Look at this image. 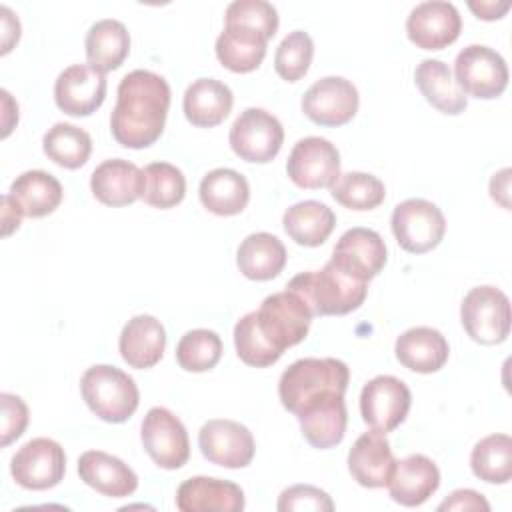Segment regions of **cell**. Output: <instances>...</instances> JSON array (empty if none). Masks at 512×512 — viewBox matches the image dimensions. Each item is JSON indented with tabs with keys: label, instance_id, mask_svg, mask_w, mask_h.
Here are the masks:
<instances>
[{
	"label": "cell",
	"instance_id": "6da1fadb",
	"mask_svg": "<svg viewBox=\"0 0 512 512\" xmlns=\"http://www.w3.org/2000/svg\"><path fill=\"white\" fill-rule=\"evenodd\" d=\"M168 108V82L156 72L132 70L118 84L110 132L124 148H148L162 136Z\"/></svg>",
	"mask_w": 512,
	"mask_h": 512
},
{
	"label": "cell",
	"instance_id": "7a4b0ae2",
	"mask_svg": "<svg viewBox=\"0 0 512 512\" xmlns=\"http://www.w3.org/2000/svg\"><path fill=\"white\" fill-rule=\"evenodd\" d=\"M350 382L348 366L338 358H300L292 362L280 376L278 396L282 406L298 416L310 404L344 396Z\"/></svg>",
	"mask_w": 512,
	"mask_h": 512
},
{
	"label": "cell",
	"instance_id": "3957f363",
	"mask_svg": "<svg viewBox=\"0 0 512 512\" xmlns=\"http://www.w3.org/2000/svg\"><path fill=\"white\" fill-rule=\"evenodd\" d=\"M286 288L300 294L314 316L350 314L362 306L368 294V282L348 276L332 260L320 270L296 274Z\"/></svg>",
	"mask_w": 512,
	"mask_h": 512
},
{
	"label": "cell",
	"instance_id": "277c9868",
	"mask_svg": "<svg viewBox=\"0 0 512 512\" xmlns=\"http://www.w3.org/2000/svg\"><path fill=\"white\" fill-rule=\"evenodd\" d=\"M86 406L104 422H126L138 408L140 392L132 376L110 364L90 366L80 378Z\"/></svg>",
	"mask_w": 512,
	"mask_h": 512
},
{
	"label": "cell",
	"instance_id": "5b68a950",
	"mask_svg": "<svg viewBox=\"0 0 512 512\" xmlns=\"http://www.w3.org/2000/svg\"><path fill=\"white\" fill-rule=\"evenodd\" d=\"M312 310L304 298L292 290L270 294L262 300L260 308L254 310L256 326L266 342L284 354L286 348L300 344L312 322Z\"/></svg>",
	"mask_w": 512,
	"mask_h": 512
},
{
	"label": "cell",
	"instance_id": "8992f818",
	"mask_svg": "<svg viewBox=\"0 0 512 512\" xmlns=\"http://www.w3.org/2000/svg\"><path fill=\"white\" fill-rule=\"evenodd\" d=\"M460 320L474 342L500 344L510 334V300L496 286H476L462 300Z\"/></svg>",
	"mask_w": 512,
	"mask_h": 512
},
{
	"label": "cell",
	"instance_id": "52a82bcc",
	"mask_svg": "<svg viewBox=\"0 0 512 512\" xmlns=\"http://www.w3.org/2000/svg\"><path fill=\"white\" fill-rule=\"evenodd\" d=\"M390 226L402 250L424 254L442 242L446 218L436 204L424 198H408L394 206Z\"/></svg>",
	"mask_w": 512,
	"mask_h": 512
},
{
	"label": "cell",
	"instance_id": "ba28073f",
	"mask_svg": "<svg viewBox=\"0 0 512 512\" xmlns=\"http://www.w3.org/2000/svg\"><path fill=\"white\" fill-rule=\"evenodd\" d=\"M454 80L464 94L492 100L508 86V66L496 50L482 44H470L460 50L454 60Z\"/></svg>",
	"mask_w": 512,
	"mask_h": 512
},
{
	"label": "cell",
	"instance_id": "9c48e42d",
	"mask_svg": "<svg viewBox=\"0 0 512 512\" xmlns=\"http://www.w3.org/2000/svg\"><path fill=\"white\" fill-rule=\"evenodd\" d=\"M228 140L238 158L254 164H266L280 152L284 128L274 114L262 108H246L234 120Z\"/></svg>",
	"mask_w": 512,
	"mask_h": 512
},
{
	"label": "cell",
	"instance_id": "30bf717a",
	"mask_svg": "<svg viewBox=\"0 0 512 512\" xmlns=\"http://www.w3.org/2000/svg\"><path fill=\"white\" fill-rule=\"evenodd\" d=\"M140 438L146 454L158 468L176 470L190 458V440L180 418L164 406H154L146 412Z\"/></svg>",
	"mask_w": 512,
	"mask_h": 512
},
{
	"label": "cell",
	"instance_id": "8fae6325",
	"mask_svg": "<svg viewBox=\"0 0 512 512\" xmlns=\"http://www.w3.org/2000/svg\"><path fill=\"white\" fill-rule=\"evenodd\" d=\"M66 472L64 448L52 438H32L10 460V474L26 490H48L60 484Z\"/></svg>",
	"mask_w": 512,
	"mask_h": 512
},
{
	"label": "cell",
	"instance_id": "7c38bea8",
	"mask_svg": "<svg viewBox=\"0 0 512 512\" xmlns=\"http://www.w3.org/2000/svg\"><path fill=\"white\" fill-rule=\"evenodd\" d=\"M286 172L298 188H332L340 176V152L326 138H300L288 156Z\"/></svg>",
	"mask_w": 512,
	"mask_h": 512
},
{
	"label": "cell",
	"instance_id": "4fadbf2b",
	"mask_svg": "<svg viewBox=\"0 0 512 512\" xmlns=\"http://www.w3.org/2000/svg\"><path fill=\"white\" fill-rule=\"evenodd\" d=\"M410 388L396 376L380 374L368 380L360 392L362 420L378 432H392L398 428L410 410Z\"/></svg>",
	"mask_w": 512,
	"mask_h": 512
},
{
	"label": "cell",
	"instance_id": "5bb4252c",
	"mask_svg": "<svg viewBox=\"0 0 512 512\" xmlns=\"http://www.w3.org/2000/svg\"><path fill=\"white\" fill-rule=\"evenodd\" d=\"M198 446L202 456L224 468H246L254 458V436L252 432L228 418H212L202 424L198 432Z\"/></svg>",
	"mask_w": 512,
	"mask_h": 512
},
{
	"label": "cell",
	"instance_id": "9a60e30c",
	"mask_svg": "<svg viewBox=\"0 0 512 512\" xmlns=\"http://www.w3.org/2000/svg\"><path fill=\"white\" fill-rule=\"evenodd\" d=\"M360 96L356 86L342 76L316 80L302 96V112L318 126L348 124L358 112Z\"/></svg>",
	"mask_w": 512,
	"mask_h": 512
},
{
	"label": "cell",
	"instance_id": "2e32d148",
	"mask_svg": "<svg viewBox=\"0 0 512 512\" xmlns=\"http://www.w3.org/2000/svg\"><path fill=\"white\" fill-rule=\"evenodd\" d=\"M330 260L348 276L360 282H370L384 268L388 252L382 236L376 230L358 226L340 236Z\"/></svg>",
	"mask_w": 512,
	"mask_h": 512
},
{
	"label": "cell",
	"instance_id": "e0dca14e",
	"mask_svg": "<svg viewBox=\"0 0 512 512\" xmlns=\"http://www.w3.org/2000/svg\"><path fill=\"white\" fill-rule=\"evenodd\" d=\"M462 18L454 4L430 0L414 6L406 18V34L416 48L442 50L456 42Z\"/></svg>",
	"mask_w": 512,
	"mask_h": 512
},
{
	"label": "cell",
	"instance_id": "ac0fdd59",
	"mask_svg": "<svg viewBox=\"0 0 512 512\" xmlns=\"http://www.w3.org/2000/svg\"><path fill=\"white\" fill-rule=\"evenodd\" d=\"M106 86V76L90 64H72L58 74L54 100L68 116H90L102 106Z\"/></svg>",
	"mask_w": 512,
	"mask_h": 512
},
{
	"label": "cell",
	"instance_id": "d6986e66",
	"mask_svg": "<svg viewBox=\"0 0 512 512\" xmlns=\"http://www.w3.org/2000/svg\"><path fill=\"white\" fill-rule=\"evenodd\" d=\"M438 486L440 470L424 454H410L394 462L386 482L390 498L408 508L424 504L438 490Z\"/></svg>",
	"mask_w": 512,
	"mask_h": 512
},
{
	"label": "cell",
	"instance_id": "ffe728a7",
	"mask_svg": "<svg viewBox=\"0 0 512 512\" xmlns=\"http://www.w3.org/2000/svg\"><path fill=\"white\" fill-rule=\"evenodd\" d=\"M90 190L94 198L106 206H128L142 198L144 170L122 158L104 160L90 176Z\"/></svg>",
	"mask_w": 512,
	"mask_h": 512
},
{
	"label": "cell",
	"instance_id": "44dd1931",
	"mask_svg": "<svg viewBox=\"0 0 512 512\" xmlns=\"http://www.w3.org/2000/svg\"><path fill=\"white\" fill-rule=\"evenodd\" d=\"M176 506L182 512H240L244 508V492L228 480L194 476L178 486Z\"/></svg>",
	"mask_w": 512,
	"mask_h": 512
},
{
	"label": "cell",
	"instance_id": "7402d4cb",
	"mask_svg": "<svg viewBox=\"0 0 512 512\" xmlns=\"http://www.w3.org/2000/svg\"><path fill=\"white\" fill-rule=\"evenodd\" d=\"M78 476L84 484L110 498H126L138 488L136 472L118 456L86 450L78 458Z\"/></svg>",
	"mask_w": 512,
	"mask_h": 512
},
{
	"label": "cell",
	"instance_id": "603a6c76",
	"mask_svg": "<svg viewBox=\"0 0 512 512\" xmlns=\"http://www.w3.org/2000/svg\"><path fill=\"white\" fill-rule=\"evenodd\" d=\"M120 356L130 368L146 370L160 362L166 350V330L162 322L150 314L130 318L118 340Z\"/></svg>",
	"mask_w": 512,
	"mask_h": 512
},
{
	"label": "cell",
	"instance_id": "cb8c5ba5",
	"mask_svg": "<svg viewBox=\"0 0 512 512\" xmlns=\"http://www.w3.org/2000/svg\"><path fill=\"white\" fill-rule=\"evenodd\" d=\"M394 454L384 432L370 430L356 438L348 452L350 476L364 488L386 486L394 468Z\"/></svg>",
	"mask_w": 512,
	"mask_h": 512
},
{
	"label": "cell",
	"instance_id": "d4e9b609",
	"mask_svg": "<svg viewBox=\"0 0 512 512\" xmlns=\"http://www.w3.org/2000/svg\"><path fill=\"white\" fill-rule=\"evenodd\" d=\"M394 354L404 368L418 374H432L448 362L450 346L436 328L414 326L396 338Z\"/></svg>",
	"mask_w": 512,
	"mask_h": 512
},
{
	"label": "cell",
	"instance_id": "484cf974",
	"mask_svg": "<svg viewBox=\"0 0 512 512\" xmlns=\"http://www.w3.org/2000/svg\"><path fill=\"white\" fill-rule=\"evenodd\" d=\"M300 432L312 448L326 450L344 440L346 424H348V410L344 396H328L322 398L308 408H304L298 416Z\"/></svg>",
	"mask_w": 512,
	"mask_h": 512
},
{
	"label": "cell",
	"instance_id": "4316f807",
	"mask_svg": "<svg viewBox=\"0 0 512 512\" xmlns=\"http://www.w3.org/2000/svg\"><path fill=\"white\" fill-rule=\"evenodd\" d=\"M234 104L232 90L216 78L194 80L182 100L184 116L192 126L212 128L226 120Z\"/></svg>",
	"mask_w": 512,
	"mask_h": 512
},
{
	"label": "cell",
	"instance_id": "83f0119b",
	"mask_svg": "<svg viewBox=\"0 0 512 512\" xmlns=\"http://www.w3.org/2000/svg\"><path fill=\"white\" fill-rule=\"evenodd\" d=\"M202 206L216 216H236L250 200L248 180L232 168L210 170L198 188Z\"/></svg>",
	"mask_w": 512,
	"mask_h": 512
},
{
	"label": "cell",
	"instance_id": "f1b7e54d",
	"mask_svg": "<svg viewBox=\"0 0 512 512\" xmlns=\"http://www.w3.org/2000/svg\"><path fill=\"white\" fill-rule=\"evenodd\" d=\"M414 80L428 104H432L442 114H462L468 106L466 94L456 84L448 64L436 58L422 60L414 70Z\"/></svg>",
	"mask_w": 512,
	"mask_h": 512
},
{
	"label": "cell",
	"instance_id": "f546056e",
	"mask_svg": "<svg viewBox=\"0 0 512 512\" xmlns=\"http://www.w3.org/2000/svg\"><path fill=\"white\" fill-rule=\"evenodd\" d=\"M236 264L248 280H272L286 266V248L278 236L254 232L240 242L236 250Z\"/></svg>",
	"mask_w": 512,
	"mask_h": 512
},
{
	"label": "cell",
	"instance_id": "4dcf8cb0",
	"mask_svg": "<svg viewBox=\"0 0 512 512\" xmlns=\"http://www.w3.org/2000/svg\"><path fill=\"white\" fill-rule=\"evenodd\" d=\"M86 60L92 68L106 74L122 66L130 52L128 28L114 18L98 20L90 26L84 40Z\"/></svg>",
	"mask_w": 512,
	"mask_h": 512
},
{
	"label": "cell",
	"instance_id": "1f68e13d",
	"mask_svg": "<svg viewBox=\"0 0 512 512\" xmlns=\"http://www.w3.org/2000/svg\"><path fill=\"white\" fill-rule=\"evenodd\" d=\"M28 218L52 214L62 202V184L56 176L44 170H26L10 184L8 192Z\"/></svg>",
	"mask_w": 512,
	"mask_h": 512
},
{
	"label": "cell",
	"instance_id": "d6a6232c",
	"mask_svg": "<svg viewBox=\"0 0 512 512\" xmlns=\"http://www.w3.org/2000/svg\"><path fill=\"white\" fill-rule=\"evenodd\" d=\"M286 234L300 246L316 248L328 240L336 226V214L324 202L302 200L292 204L282 218Z\"/></svg>",
	"mask_w": 512,
	"mask_h": 512
},
{
	"label": "cell",
	"instance_id": "836d02e7",
	"mask_svg": "<svg viewBox=\"0 0 512 512\" xmlns=\"http://www.w3.org/2000/svg\"><path fill=\"white\" fill-rule=\"evenodd\" d=\"M268 40L256 32L224 26L216 38V56L224 68L230 72L246 74L256 70L266 56Z\"/></svg>",
	"mask_w": 512,
	"mask_h": 512
},
{
	"label": "cell",
	"instance_id": "e575fe53",
	"mask_svg": "<svg viewBox=\"0 0 512 512\" xmlns=\"http://www.w3.org/2000/svg\"><path fill=\"white\" fill-rule=\"evenodd\" d=\"M42 150L54 164L76 170L88 162L92 152V138L86 130L74 124L56 122L44 134Z\"/></svg>",
	"mask_w": 512,
	"mask_h": 512
},
{
	"label": "cell",
	"instance_id": "d590c367",
	"mask_svg": "<svg viewBox=\"0 0 512 512\" xmlns=\"http://www.w3.org/2000/svg\"><path fill=\"white\" fill-rule=\"evenodd\" d=\"M470 468L476 478L488 484H506L512 476V438L490 434L476 442L470 454Z\"/></svg>",
	"mask_w": 512,
	"mask_h": 512
},
{
	"label": "cell",
	"instance_id": "8d00e7d4",
	"mask_svg": "<svg viewBox=\"0 0 512 512\" xmlns=\"http://www.w3.org/2000/svg\"><path fill=\"white\" fill-rule=\"evenodd\" d=\"M186 196V178L182 170L170 162H152L144 168L142 200L160 210L178 206Z\"/></svg>",
	"mask_w": 512,
	"mask_h": 512
},
{
	"label": "cell",
	"instance_id": "74e56055",
	"mask_svg": "<svg viewBox=\"0 0 512 512\" xmlns=\"http://www.w3.org/2000/svg\"><path fill=\"white\" fill-rule=\"evenodd\" d=\"M332 198L350 210H374L384 202L386 188L374 174L346 172L332 184Z\"/></svg>",
	"mask_w": 512,
	"mask_h": 512
},
{
	"label": "cell",
	"instance_id": "f35d334b",
	"mask_svg": "<svg viewBox=\"0 0 512 512\" xmlns=\"http://www.w3.org/2000/svg\"><path fill=\"white\" fill-rule=\"evenodd\" d=\"M222 356V340L214 330L196 328L186 332L176 346V362L186 372L212 370Z\"/></svg>",
	"mask_w": 512,
	"mask_h": 512
},
{
	"label": "cell",
	"instance_id": "ab89813d",
	"mask_svg": "<svg viewBox=\"0 0 512 512\" xmlns=\"http://www.w3.org/2000/svg\"><path fill=\"white\" fill-rule=\"evenodd\" d=\"M314 42L308 32L294 30L282 38L274 54V70L286 82H298L310 68Z\"/></svg>",
	"mask_w": 512,
	"mask_h": 512
},
{
	"label": "cell",
	"instance_id": "60d3db41",
	"mask_svg": "<svg viewBox=\"0 0 512 512\" xmlns=\"http://www.w3.org/2000/svg\"><path fill=\"white\" fill-rule=\"evenodd\" d=\"M224 26H236L256 32L270 40L278 30V12L266 0H234L224 14Z\"/></svg>",
	"mask_w": 512,
	"mask_h": 512
},
{
	"label": "cell",
	"instance_id": "b9f144b4",
	"mask_svg": "<svg viewBox=\"0 0 512 512\" xmlns=\"http://www.w3.org/2000/svg\"><path fill=\"white\" fill-rule=\"evenodd\" d=\"M234 346L238 358L254 368H266L280 360V352L274 350L256 326L254 312L244 314L234 326Z\"/></svg>",
	"mask_w": 512,
	"mask_h": 512
},
{
	"label": "cell",
	"instance_id": "7bdbcfd3",
	"mask_svg": "<svg viewBox=\"0 0 512 512\" xmlns=\"http://www.w3.org/2000/svg\"><path fill=\"white\" fill-rule=\"evenodd\" d=\"M276 508L280 512H294V510H334V502L332 498L310 484H294L286 490H282V494L278 496V504Z\"/></svg>",
	"mask_w": 512,
	"mask_h": 512
},
{
	"label": "cell",
	"instance_id": "ee69618b",
	"mask_svg": "<svg viewBox=\"0 0 512 512\" xmlns=\"http://www.w3.org/2000/svg\"><path fill=\"white\" fill-rule=\"evenodd\" d=\"M0 406H2V446H8L24 434L28 426V406L20 396L10 392L0 394Z\"/></svg>",
	"mask_w": 512,
	"mask_h": 512
},
{
	"label": "cell",
	"instance_id": "f6af8a7d",
	"mask_svg": "<svg viewBox=\"0 0 512 512\" xmlns=\"http://www.w3.org/2000/svg\"><path fill=\"white\" fill-rule=\"evenodd\" d=\"M438 510H490V504L486 502V498L470 488H462V490H454L440 506Z\"/></svg>",
	"mask_w": 512,
	"mask_h": 512
},
{
	"label": "cell",
	"instance_id": "bcb514c9",
	"mask_svg": "<svg viewBox=\"0 0 512 512\" xmlns=\"http://www.w3.org/2000/svg\"><path fill=\"white\" fill-rule=\"evenodd\" d=\"M0 16H2V50H0V54H8L20 38V20L14 16V12L8 6H0Z\"/></svg>",
	"mask_w": 512,
	"mask_h": 512
},
{
	"label": "cell",
	"instance_id": "7dc6e473",
	"mask_svg": "<svg viewBox=\"0 0 512 512\" xmlns=\"http://www.w3.org/2000/svg\"><path fill=\"white\" fill-rule=\"evenodd\" d=\"M22 216L24 214L20 206L14 202V198L10 194H4L2 196V236H10L14 230H18Z\"/></svg>",
	"mask_w": 512,
	"mask_h": 512
},
{
	"label": "cell",
	"instance_id": "c3c4849f",
	"mask_svg": "<svg viewBox=\"0 0 512 512\" xmlns=\"http://www.w3.org/2000/svg\"><path fill=\"white\" fill-rule=\"evenodd\" d=\"M490 196L494 202H498L502 208L510 210V168H502L496 172L490 180Z\"/></svg>",
	"mask_w": 512,
	"mask_h": 512
},
{
	"label": "cell",
	"instance_id": "681fc988",
	"mask_svg": "<svg viewBox=\"0 0 512 512\" xmlns=\"http://www.w3.org/2000/svg\"><path fill=\"white\" fill-rule=\"evenodd\" d=\"M468 8L482 20H498L508 12L510 2H468Z\"/></svg>",
	"mask_w": 512,
	"mask_h": 512
},
{
	"label": "cell",
	"instance_id": "f907efd6",
	"mask_svg": "<svg viewBox=\"0 0 512 512\" xmlns=\"http://www.w3.org/2000/svg\"><path fill=\"white\" fill-rule=\"evenodd\" d=\"M2 110H4V116H2V138H6L12 128L18 124V104L12 100L10 92L8 90H2Z\"/></svg>",
	"mask_w": 512,
	"mask_h": 512
}]
</instances>
